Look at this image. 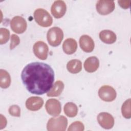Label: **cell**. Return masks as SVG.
<instances>
[{
    "instance_id": "22",
    "label": "cell",
    "mask_w": 131,
    "mask_h": 131,
    "mask_svg": "<svg viewBox=\"0 0 131 131\" xmlns=\"http://www.w3.org/2000/svg\"><path fill=\"white\" fill-rule=\"evenodd\" d=\"M10 36L9 31L6 28L0 29V44L6 43L9 40Z\"/></svg>"
},
{
    "instance_id": "11",
    "label": "cell",
    "mask_w": 131,
    "mask_h": 131,
    "mask_svg": "<svg viewBox=\"0 0 131 131\" xmlns=\"http://www.w3.org/2000/svg\"><path fill=\"white\" fill-rule=\"evenodd\" d=\"M67 6L63 1H56L52 4L51 12L53 16L56 18L62 17L66 13Z\"/></svg>"
},
{
    "instance_id": "4",
    "label": "cell",
    "mask_w": 131,
    "mask_h": 131,
    "mask_svg": "<svg viewBox=\"0 0 131 131\" xmlns=\"http://www.w3.org/2000/svg\"><path fill=\"white\" fill-rule=\"evenodd\" d=\"M47 37L50 45L53 47H57L61 43L63 39V33L60 28L54 27L48 30Z\"/></svg>"
},
{
    "instance_id": "16",
    "label": "cell",
    "mask_w": 131,
    "mask_h": 131,
    "mask_svg": "<svg viewBox=\"0 0 131 131\" xmlns=\"http://www.w3.org/2000/svg\"><path fill=\"white\" fill-rule=\"evenodd\" d=\"M62 49L66 54L68 55L73 54L77 49L76 41L73 38H67L63 43Z\"/></svg>"
},
{
    "instance_id": "21",
    "label": "cell",
    "mask_w": 131,
    "mask_h": 131,
    "mask_svg": "<svg viewBox=\"0 0 131 131\" xmlns=\"http://www.w3.org/2000/svg\"><path fill=\"white\" fill-rule=\"evenodd\" d=\"M130 99L126 100L122 104L121 112L122 116L126 119H130L131 117L130 113Z\"/></svg>"
},
{
    "instance_id": "14",
    "label": "cell",
    "mask_w": 131,
    "mask_h": 131,
    "mask_svg": "<svg viewBox=\"0 0 131 131\" xmlns=\"http://www.w3.org/2000/svg\"><path fill=\"white\" fill-rule=\"evenodd\" d=\"M99 66V59L96 56H91L87 58L84 63L85 71L89 73L95 72Z\"/></svg>"
},
{
    "instance_id": "3",
    "label": "cell",
    "mask_w": 131,
    "mask_h": 131,
    "mask_svg": "<svg viewBox=\"0 0 131 131\" xmlns=\"http://www.w3.org/2000/svg\"><path fill=\"white\" fill-rule=\"evenodd\" d=\"M34 18L35 21L40 26L48 27L53 23V19L49 12L43 9L39 8L34 12Z\"/></svg>"
},
{
    "instance_id": "6",
    "label": "cell",
    "mask_w": 131,
    "mask_h": 131,
    "mask_svg": "<svg viewBox=\"0 0 131 131\" xmlns=\"http://www.w3.org/2000/svg\"><path fill=\"white\" fill-rule=\"evenodd\" d=\"M115 2L113 1H98L96 4V10L101 15H107L113 12L115 9Z\"/></svg>"
},
{
    "instance_id": "19",
    "label": "cell",
    "mask_w": 131,
    "mask_h": 131,
    "mask_svg": "<svg viewBox=\"0 0 131 131\" xmlns=\"http://www.w3.org/2000/svg\"><path fill=\"white\" fill-rule=\"evenodd\" d=\"M11 83V77L9 73L5 70H0V86L3 89L8 88Z\"/></svg>"
},
{
    "instance_id": "1",
    "label": "cell",
    "mask_w": 131,
    "mask_h": 131,
    "mask_svg": "<svg viewBox=\"0 0 131 131\" xmlns=\"http://www.w3.org/2000/svg\"><path fill=\"white\" fill-rule=\"evenodd\" d=\"M21 77L29 92L35 95H42L52 88L54 73L48 64L34 62L26 66L21 72Z\"/></svg>"
},
{
    "instance_id": "26",
    "label": "cell",
    "mask_w": 131,
    "mask_h": 131,
    "mask_svg": "<svg viewBox=\"0 0 131 131\" xmlns=\"http://www.w3.org/2000/svg\"><path fill=\"white\" fill-rule=\"evenodd\" d=\"M118 3L123 9H128L130 7V1H118Z\"/></svg>"
},
{
    "instance_id": "12",
    "label": "cell",
    "mask_w": 131,
    "mask_h": 131,
    "mask_svg": "<svg viewBox=\"0 0 131 131\" xmlns=\"http://www.w3.org/2000/svg\"><path fill=\"white\" fill-rule=\"evenodd\" d=\"M79 45L81 49L85 52L90 53L94 49V42L93 39L88 35H82L79 39Z\"/></svg>"
},
{
    "instance_id": "20",
    "label": "cell",
    "mask_w": 131,
    "mask_h": 131,
    "mask_svg": "<svg viewBox=\"0 0 131 131\" xmlns=\"http://www.w3.org/2000/svg\"><path fill=\"white\" fill-rule=\"evenodd\" d=\"M65 114L69 117H74L78 113V107L77 105L73 102L67 103L63 108Z\"/></svg>"
},
{
    "instance_id": "8",
    "label": "cell",
    "mask_w": 131,
    "mask_h": 131,
    "mask_svg": "<svg viewBox=\"0 0 131 131\" xmlns=\"http://www.w3.org/2000/svg\"><path fill=\"white\" fill-rule=\"evenodd\" d=\"M97 121L100 125L105 129L112 128L114 125V118L110 114L101 112L97 116Z\"/></svg>"
},
{
    "instance_id": "18",
    "label": "cell",
    "mask_w": 131,
    "mask_h": 131,
    "mask_svg": "<svg viewBox=\"0 0 131 131\" xmlns=\"http://www.w3.org/2000/svg\"><path fill=\"white\" fill-rule=\"evenodd\" d=\"M68 71L72 74H77L82 70V62L78 59H72L67 64Z\"/></svg>"
},
{
    "instance_id": "7",
    "label": "cell",
    "mask_w": 131,
    "mask_h": 131,
    "mask_svg": "<svg viewBox=\"0 0 131 131\" xmlns=\"http://www.w3.org/2000/svg\"><path fill=\"white\" fill-rule=\"evenodd\" d=\"M10 27L13 32L17 34H21L26 31L27 24L25 18L21 16H16L11 19Z\"/></svg>"
},
{
    "instance_id": "25",
    "label": "cell",
    "mask_w": 131,
    "mask_h": 131,
    "mask_svg": "<svg viewBox=\"0 0 131 131\" xmlns=\"http://www.w3.org/2000/svg\"><path fill=\"white\" fill-rule=\"evenodd\" d=\"M20 43L19 37L16 34H12L11 36V42L10 45V50H13Z\"/></svg>"
},
{
    "instance_id": "17",
    "label": "cell",
    "mask_w": 131,
    "mask_h": 131,
    "mask_svg": "<svg viewBox=\"0 0 131 131\" xmlns=\"http://www.w3.org/2000/svg\"><path fill=\"white\" fill-rule=\"evenodd\" d=\"M64 84L62 81L58 80L53 85L51 89L47 93L49 97H57L59 96L64 89Z\"/></svg>"
},
{
    "instance_id": "15",
    "label": "cell",
    "mask_w": 131,
    "mask_h": 131,
    "mask_svg": "<svg viewBox=\"0 0 131 131\" xmlns=\"http://www.w3.org/2000/svg\"><path fill=\"white\" fill-rule=\"evenodd\" d=\"M99 36L101 40L107 44L114 43L117 39L116 34L113 31L109 30L101 31L100 32Z\"/></svg>"
},
{
    "instance_id": "9",
    "label": "cell",
    "mask_w": 131,
    "mask_h": 131,
    "mask_svg": "<svg viewBox=\"0 0 131 131\" xmlns=\"http://www.w3.org/2000/svg\"><path fill=\"white\" fill-rule=\"evenodd\" d=\"M47 113L53 116H58L61 111L60 102L56 99H50L48 100L45 105Z\"/></svg>"
},
{
    "instance_id": "10",
    "label": "cell",
    "mask_w": 131,
    "mask_h": 131,
    "mask_svg": "<svg viewBox=\"0 0 131 131\" xmlns=\"http://www.w3.org/2000/svg\"><path fill=\"white\" fill-rule=\"evenodd\" d=\"M49 48L48 45L44 42L38 41L33 46V52L35 55L41 60L47 58Z\"/></svg>"
},
{
    "instance_id": "5",
    "label": "cell",
    "mask_w": 131,
    "mask_h": 131,
    "mask_svg": "<svg viewBox=\"0 0 131 131\" xmlns=\"http://www.w3.org/2000/svg\"><path fill=\"white\" fill-rule=\"evenodd\" d=\"M98 95L101 100L106 102H111L115 99L117 94L115 90L113 87L105 85L99 89Z\"/></svg>"
},
{
    "instance_id": "13",
    "label": "cell",
    "mask_w": 131,
    "mask_h": 131,
    "mask_svg": "<svg viewBox=\"0 0 131 131\" xmlns=\"http://www.w3.org/2000/svg\"><path fill=\"white\" fill-rule=\"evenodd\" d=\"M43 104V99L36 96L29 98L26 102V106L30 111H36L41 108Z\"/></svg>"
},
{
    "instance_id": "24",
    "label": "cell",
    "mask_w": 131,
    "mask_h": 131,
    "mask_svg": "<svg viewBox=\"0 0 131 131\" xmlns=\"http://www.w3.org/2000/svg\"><path fill=\"white\" fill-rule=\"evenodd\" d=\"M10 115L14 117H19L20 116V108L17 105H13L10 106L8 110Z\"/></svg>"
},
{
    "instance_id": "2",
    "label": "cell",
    "mask_w": 131,
    "mask_h": 131,
    "mask_svg": "<svg viewBox=\"0 0 131 131\" xmlns=\"http://www.w3.org/2000/svg\"><path fill=\"white\" fill-rule=\"evenodd\" d=\"M68 125V120L63 116L51 118L47 124L49 131H64Z\"/></svg>"
},
{
    "instance_id": "23",
    "label": "cell",
    "mask_w": 131,
    "mask_h": 131,
    "mask_svg": "<svg viewBox=\"0 0 131 131\" xmlns=\"http://www.w3.org/2000/svg\"><path fill=\"white\" fill-rule=\"evenodd\" d=\"M84 129V126L83 124L80 121H75L73 122L69 127L68 130H78L83 131Z\"/></svg>"
}]
</instances>
